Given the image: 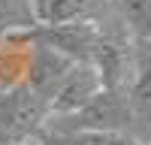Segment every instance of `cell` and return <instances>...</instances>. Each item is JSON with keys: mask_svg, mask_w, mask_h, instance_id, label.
<instances>
[{"mask_svg": "<svg viewBox=\"0 0 151 145\" xmlns=\"http://www.w3.org/2000/svg\"><path fill=\"white\" fill-rule=\"evenodd\" d=\"M52 106L27 85L0 94V145H30L42 133Z\"/></svg>", "mask_w": 151, "mask_h": 145, "instance_id": "cell-2", "label": "cell"}, {"mask_svg": "<svg viewBox=\"0 0 151 145\" xmlns=\"http://www.w3.org/2000/svg\"><path fill=\"white\" fill-rule=\"evenodd\" d=\"M27 57H30V39L24 30L0 33V94L24 85Z\"/></svg>", "mask_w": 151, "mask_h": 145, "instance_id": "cell-6", "label": "cell"}, {"mask_svg": "<svg viewBox=\"0 0 151 145\" xmlns=\"http://www.w3.org/2000/svg\"><path fill=\"white\" fill-rule=\"evenodd\" d=\"M106 0H30L33 24L36 27H55L70 21H91L100 18Z\"/></svg>", "mask_w": 151, "mask_h": 145, "instance_id": "cell-5", "label": "cell"}, {"mask_svg": "<svg viewBox=\"0 0 151 145\" xmlns=\"http://www.w3.org/2000/svg\"><path fill=\"white\" fill-rule=\"evenodd\" d=\"M30 27H36L30 0H0V33L30 30Z\"/></svg>", "mask_w": 151, "mask_h": 145, "instance_id": "cell-9", "label": "cell"}, {"mask_svg": "<svg viewBox=\"0 0 151 145\" xmlns=\"http://www.w3.org/2000/svg\"><path fill=\"white\" fill-rule=\"evenodd\" d=\"M42 130H109V133H130L139 139L127 88H100L76 112L48 118Z\"/></svg>", "mask_w": 151, "mask_h": 145, "instance_id": "cell-1", "label": "cell"}, {"mask_svg": "<svg viewBox=\"0 0 151 145\" xmlns=\"http://www.w3.org/2000/svg\"><path fill=\"white\" fill-rule=\"evenodd\" d=\"M24 33H27V30H24ZM27 39H30V36H27ZM73 64H76V60H70L67 55H60V52H55V48H48L42 42L30 39V57H27L24 85L52 103L58 85L64 82V76L73 70Z\"/></svg>", "mask_w": 151, "mask_h": 145, "instance_id": "cell-3", "label": "cell"}, {"mask_svg": "<svg viewBox=\"0 0 151 145\" xmlns=\"http://www.w3.org/2000/svg\"><path fill=\"white\" fill-rule=\"evenodd\" d=\"M30 145H148L130 133L109 130H42Z\"/></svg>", "mask_w": 151, "mask_h": 145, "instance_id": "cell-7", "label": "cell"}, {"mask_svg": "<svg viewBox=\"0 0 151 145\" xmlns=\"http://www.w3.org/2000/svg\"><path fill=\"white\" fill-rule=\"evenodd\" d=\"M100 88H103V82H100V76H97L94 67H88V64H73V70L64 76V82L58 85L52 103H48V106H52V115H48V118L76 112V109L85 106Z\"/></svg>", "mask_w": 151, "mask_h": 145, "instance_id": "cell-4", "label": "cell"}, {"mask_svg": "<svg viewBox=\"0 0 151 145\" xmlns=\"http://www.w3.org/2000/svg\"><path fill=\"white\" fill-rule=\"evenodd\" d=\"M106 9H112L121 30L133 42L151 39V0H106Z\"/></svg>", "mask_w": 151, "mask_h": 145, "instance_id": "cell-8", "label": "cell"}]
</instances>
